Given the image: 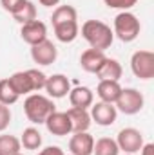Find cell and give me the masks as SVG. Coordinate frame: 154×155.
Instances as JSON below:
<instances>
[{"label":"cell","mask_w":154,"mask_h":155,"mask_svg":"<svg viewBox=\"0 0 154 155\" xmlns=\"http://www.w3.org/2000/svg\"><path fill=\"white\" fill-rule=\"evenodd\" d=\"M123 155H129V153H123Z\"/></svg>","instance_id":"34"},{"label":"cell","mask_w":154,"mask_h":155,"mask_svg":"<svg viewBox=\"0 0 154 155\" xmlns=\"http://www.w3.org/2000/svg\"><path fill=\"white\" fill-rule=\"evenodd\" d=\"M20 36L26 43H29L31 47L37 45L40 41L47 40V25L40 20H33V22H27L22 25L20 29Z\"/></svg>","instance_id":"10"},{"label":"cell","mask_w":154,"mask_h":155,"mask_svg":"<svg viewBox=\"0 0 154 155\" xmlns=\"http://www.w3.org/2000/svg\"><path fill=\"white\" fill-rule=\"evenodd\" d=\"M20 144L26 148V150H38L42 146V134L38 132V128L35 126H29L22 132V137H20Z\"/></svg>","instance_id":"21"},{"label":"cell","mask_w":154,"mask_h":155,"mask_svg":"<svg viewBox=\"0 0 154 155\" xmlns=\"http://www.w3.org/2000/svg\"><path fill=\"white\" fill-rule=\"evenodd\" d=\"M9 123H11V110H9V107L0 103V134L7 130Z\"/></svg>","instance_id":"29"},{"label":"cell","mask_w":154,"mask_h":155,"mask_svg":"<svg viewBox=\"0 0 154 155\" xmlns=\"http://www.w3.org/2000/svg\"><path fill=\"white\" fill-rule=\"evenodd\" d=\"M105 52L103 51H96V49H87L82 52L80 56V67L85 71V72H91V74H96L98 69L102 67V63L105 61Z\"/></svg>","instance_id":"13"},{"label":"cell","mask_w":154,"mask_h":155,"mask_svg":"<svg viewBox=\"0 0 154 155\" xmlns=\"http://www.w3.org/2000/svg\"><path fill=\"white\" fill-rule=\"evenodd\" d=\"M67 117L71 121V132L78 134V132H87L89 126H91V116L85 108H76V107H71L67 112Z\"/></svg>","instance_id":"14"},{"label":"cell","mask_w":154,"mask_h":155,"mask_svg":"<svg viewBox=\"0 0 154 155\" xmlns=\"http://www.w3.org/2000/svg\"><path fill=\"white\" fill-rule=\"evenodd\" d=\"M15 155H24V153H20V152H18V153H15Z\"/></svg>","instance_id":"33"},{"label":"cell","mask_w":154,"mask_h":155,"mask_svg":"<svg viewBox=\"0 0 154 155\" xmlns=\"http://www.w3.org/2000/svg\"><path fill=\"white\" fill-rule=\"evenodd\" d=\"M140 31H142V24L136 15L129 11H121L116 15L113 33L118 40H121L123 43H131L140 36Z\"/></svg>","instance_id":"3"},{"label":"cell","mask_w":154,"mask_h":155,"mask_svg":"<svg viewBox=\"0 0 154 155\" xmlns=\"http://www.w3.org/2000/svg\"><path fill=\"white\" fill-rule=\"evenodd\" d=\"M93 155H120V148H118L114 139H111V137H100L98 141H94Z\"/></svg>","instance_id":"22"},{"label":"cell","mask_w":154,"mask_h":155,"mask_svg":"<svg viewBox=\"0 0 154 155\" xmlns=\"http://www.w3.org/2000/svg\"><path fill=\"white\" fill-rule=\"evenodd\" d=\"M89 116H91V121H94L100 126H111V124H114L116 117H118V110L113 103L98 101V103L91 105Z\"/></svg>","instance_id":"7"},{"label":"cell","mask_w":154,"mask_h":155,"mask_svg":"<svg viewBox=\"0 0 154 155\" xmlns=\"http://www.w3.org/2000/svg\"><path fill=\"white\" fill-rule=\"evenodd\" d=\"M69 101H71V107L87 110L94 103V94H93V90L89 87H75L69 92Z\"/></svg>","instance_id":"16"},{"label":"cell","mask_w":154,"mask_h":155,"mask_svg":"<svg viewBox=\"0 0 154 155\" xmlns=\"http://www.w3.org/2000/svg\"><path fill=\"white\" fill-rule=\"evenodd\" d=\"M140 152H142V155H154V144H152V143H147V144H143Z\"/></svg>","instance_id":"31"},{"label":"cell","mask_w":154,"mask_h":155,"mask_svg":"<svg viewBox=\"0 0 154 155\" xmlns=\"http://www.w3.org/2000/svg\"><path fill=\"white\" fill-rule=\"evenodd\" d=\"M45 128L49 134L56 135V137H64L71 134V121L65 112H53L51 116L45 119Z\"/></svg>","instance_id":"11"},{"label":"cell","mask_w":154,"mask_h":155,"mask_svg":"<svg viewBox=\"0 0 154 155\" xmlns=\"http://www.w3.org/2000/svg\"><path fill=\"white\" fill-rule=\"evenodd\" d=\"M29 72V76H31V83H33V90L35 92H38V90H42L44 87H45V81H47V76L42 72V71H38V69H29L27 71Z\"/></svg>","instance_id":"26"},{"label":"cell","mask_w":154,"mask_h":155,"mask_svg":"<svg viewBox=\"0 0 154 155\" xmlns=\"http://www.w3.org/2000/svg\"><path fill=\"white\" fill-rule=\"evenodd\" d=\"M114 105L118 112H121L125 116H134V114L142 112V108L145 105V97L136 88H121L120 97L116 99Z\"/></svg>","instance_id":"4"},{"label":"cell","mask_w":154,"mask_h":155,"mask_svg":"<svg viewBox=\"0 0 154 155\" xmlns=\"http://www.w3.org/2000/svg\"><path fill=\"white\" fill-rule=\"evenodd\" d=\"M82 38L91 45V49L105 51L113 45L114 33L102 20H85L82 25Z\"/></svg>","instance_id":"1"},{"label":"cell","mask_w":154,"mask_h":155,"mask_svg":"<svg viewBox=\"0 0 154 155\" xmlns=\"http://www.w3.org/2000/svg\"><path fill=\"white\" fill-rule=\"evenodd\" d=\"M38 155H65V153L60 146H47L42 152H38Z\"/></svg>","instance_id":"30"},{"label":"cell","mask_w":154,"mask_h":155,"mask_svg":"<svg viewBox=\"0 0 154 155\" xmlns=\"http://www.w3.org/2000/svg\"><path fill=\"white\" fill-rule=\"evenodd\" d=\"M7 79H9L11 87L15 88V92L18 96H29L31 92H35L33 90V83H31V76H29L27 71H18V72L11 74Z\"/></svg>","instance_id":"17"},{"label":"cell","mask_w":154,"mask_h":155,"mask_svg":"<svg viewBox=\"0 0 154 155\" xmlns=\"http://www.w3.org/2000/svg\"><path fill=\"white\" fill-rule=\"evenodd\" d=\"M94 137L89 132H78L69 139V152L73 155H93Z\"/></svg>","instance_id":"12"},{"label":"cell","mask_w":154,"mask_h":155,"mask_svg":"<svg viewBox=\"0 0 154 155\" xmlns=\"http://www.w3.org/2000/svg\"><path fill=\"white\" fill-rule=\"evenodd\" d=\"M54 29V35L56 38L60 40L62 43H71L75 41L80 33V27H78V20L76 22H65V24H58V25H53Z\"/></svg>","instance_id":"19"},{"label":"cell","mask_w":154,"mask_h":155,"mask_svg":"<svg viewBox=\"0 0 154 155\" xmlns=\"http://www.w3.org/2000/svg\"><path fill=\"white\" fill-rule=\"evenodd\" d=\"M123 74V69L120 65V61L114 58H105V61L102 63V67L98 69L96 76L98 79H111V81H120V78Z\"/></svg>","instance_id":"18"},{"label":"cell","mask_w":154,"mask_h":155,"mask_svg":"<svg viewBox=\"0 0 154 155\" xmlns=\"http://www.w3.org/2000/svg\"><path fill=\"white\" fill-rule=\"evenodd\" d=\"M107 7L111 9H121V11H129L132 5H136L138 0H103Z\"/></svg>","instance_id":"27"},{"label":"cell","mask_w":154,"mask_h":155,"mask_svg":"<svg viewBox=\"0 0 154 155\" xmlns=\"http://www.w3.org/2000/svg\"><path fill=\"white\" fill-rule=\"evenodd\" d=\"M44 90L47 92V97L60 99V97H65L71 92V81L64 74H53V76L47 78Z\"/></svg>","instance_id":"9"},{"label":"cell","mask_w":154,"mask_h":155,"mask_svg":"<svg viewBox=\"0 0 154 155\" xmlns=\"http://www.w3.org/2000/svg\"><path fill=\"white\" fill-rule=\"evenodd\" d=\"M27 0H0V5L4 7V11H7V13H11V15H15L24 4H26Z\"/></svg>","instance_id":"28"},{"label":"cell","mask_w":154,"mask_h":155,"mask_svg":"<svg viewBox=\"0 0 154 155\" xmlns=\"http://www.w3.org/2000/svg\"><path fill=\"white\" fill-rule=\"evenodd\" d=\"M20 148H22V144H20L18 137L7 135V134L0 135V155H15L20 152Z\"/></svg>","instance_id":"23"},{"label":"cell","mask_w":154,"mask_h":155,"mask_svg":"<svg viewBox=\"0 0 154 155\" xmlns=\"http://www.w3.org/2000/svg\"><path fill=\"white\" fill-rule=\"evenodd\" d=\"M53 112H56V105L47 96L29 94L24 101V114L33 124H44Z\"/></svg>","instance_id":"2"},{"label":"cell","mask_w":154,"mask_h":155,"mask_svg":"<svg viewBox=\"0 0 154 155\" xmlns=\"http://www.w3.org/2000/svg\"><path fill=\"white\" fill-rule=\"evenodd\" d=\"M38 2L44 7H56V5L60 4V0H38Z\"/></svg>","instance_id":"32"},{"label":"cell","mask_w":154,"mask_h":155,"mask_svg":"<svg viewBox=\"0 0 154 155\" xmlns=\"http://www.w3.org/2000/svg\"><path fill=\"white\" fill-rule=\"evenodd\" d=\"M78 20V13L76 9L69 4L65 5H56V9L53 11V16H51V22L53 25H58V24H65V22H76Z\"/></svg>","instance_id":"20"},{"label":"cell","mask_w":154,"mask_h":155,"mask_svg":"<svg viewBox=\"0 0 154 155\" xmlns=\"http://www.w3.org/2000/svg\"><path fill=\"white\" fill-rule=\"evenodd\" d=\"M31 58H33L35 63H38L42 67H47V65H51V63L56 61L58 49H56V45L53 41L44 40V41H40V43L31 47Z\"/></svg>","instance_id":"8"},{"label":"cell","mask_w":154,"mask_h":155,"mask_svg":"<svg viewBox=\"0 0 154 155\" xmlns=\"http://www.w3.org/2000/svg\"><path fill=\"white\" fill-rule=\"evenodd\" d=\"M13 18L18 22V24H27V22H33V20H37V5L33 4V2H26L15 15H13Z\"/></svg>","instance_id":"25"},{"label":"cell","mask_w":154,"mask_h":155,"mask_svg":"<svg viewBox=\"0 0 154 155\" xmlns=\"http://www.w3.org/2000/svg\"><path fill=\"white\" fill-rule=\"evenodd\" d=\"M18 97L20 96L15 92V88L11 87L9 79L7 78L5 79H0V103L5 105V107H11V105H15L18 101Z\"/></svg>","instance_id":"24"},{"label":"cell","mask_w":154,"mask_h":155,"mask_svg":"<svg viewBox=\"0 0 154 155\" xmlns=\"http://www.w3.org/2000/svg\"><path fill=\"white\" fill-rule=\"evenodd\" d=\"M114 141L118 144V148H120V152L129 153V155L138 153L142 150V146L145 144L143 143V134L140 130H136V128H131V126L129 128H121L118 132V137Z\"/></svg>","instance_id":"6"},{"label":"cell","mask_w":154,"mask_h":155,"mask_svg":"<svg viewBox=\"0 0 154 155\" xmlns=\"http://www.w3.org/2000/svg\"><path fill=\"white\" fill-rule=\"evenodd\" d=\"M131 71L138 79H152L154 78V52L151 51H136L131 56Z\"/></svg>","instance_id":"5"},{"label":"cell","mask_w":154,"mask_h":155,"mask_svg":"<svg viewBox=\"0 0 154 155\" xmlns=\"http://www.w3.org/2000/svg\"><path fill=\"white\" fill-rule=\"evenodd\" d=\"M120 92H121V87H120V81H111V79H102L96 87V94L100 97V101L103 103H113L114 105L116 99L120 97Z\"/></svg>","instance_id":"15"}]
</instances>
